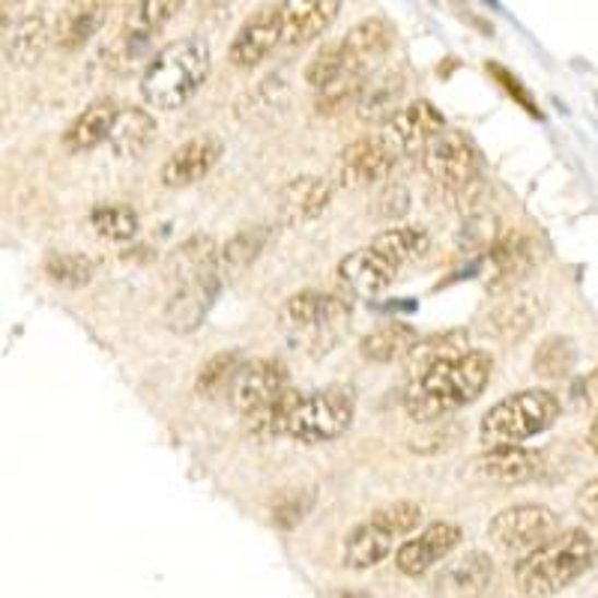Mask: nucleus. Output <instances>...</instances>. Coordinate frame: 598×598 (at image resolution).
Segmentation results:
<instances>
[{
    "label": "nucleus",
    "mask_w": 598,
    "mask_h": 598,
    "mask_svg": "<svg viewBox=\"0 0 598 598\" xmlns=\"http://www.w3.org/2000/svg\"><path fill=\"white\" fill-rule=\"evenodd\" d=\"M417 339V327H410L404 320H389L384 327L372 329L368 336H362L360 356L374 365H389V362L404 360Z\"/></svg>",
    "instance_id": "30"
},
{
    "label": "nucleus",
    "mask_w": 598,
    "mask_h": 598,
    "mask_svg": "<svg viewBox=\"0 0 598 598\" xmlns=\"http://www.w3.org/2000/svg\"><path fill=\"white\" fill-rule=\"evenodd\" d=\"M315 500L317 494L312 488H284L282 494H275L270 503L272 524L282 530H294L308 518V512L315 508Z\"/></svg>",
    "instance_id": "37"
},
{
    "label": "nucleus",
    "mask_w": 598,
    "mask_h": 598,
    "mask_svg": "<svg viewBox=\"0 0 598 598\" xmlns=\"http://www.w3.org/2000/svg\"><path fill=\"white\" fill-rule=\"evenodd\" d=\"M563 413V401L551 389H524L512 392L479 422V443L482 446H506V443H527L556 425Z\"/></svg>",
    "instance_id": "5"
},
{
    "label": "nucleus",
    "mask_w": 598,
    "mask_h": 598,
    "mask_svg": "<svg viewBox=\"0 0 598 598\" xmlns=\"http://www.w3.org/2000/svg\"><path fill=\"white\" fill-rule=\"evenodd\" d=\"M494 374V356L488 350H464L437 362L429 372L410 377L404 389V413L413 422H437L455 410L473 404L485 392Z\"/></svg>",
    "instance_id": "1"
},
{
    "label": "nucleus",
    "mask_w": 598,
    "mask_h": 598,
    "mask_svg": "<svg viewBox=\"0 0 598 598\" xmlns=\"http://www.w3.org/2000/svg\"><path fill=\"white\" fill-rule=\"evenodd\" d=\"M91 227L99 234L102 239H112V243H129L138 237V213L126 203H96L91 210Z\"/></svg>",
    "instance_id": "36"
},
{
    "label": "nucleus",
    "mask_w": 598,
    "mask_h": 598,
    "mask_svg": "<svg viewBox=\"0 0 598 598\" xmlns=\"http://www.w3.org/2000/svg\"><path fill=\"white\" fill-rule=\"evenodd\" d=\"M568 401L575 404V410H598V368L587 372L584 377H577L572 389H568Z\"/></svg>",
    "instance_id": "44"
},
{
    "label": "nucleus",
    "mask_w": 598,
    "mask_h": 598,
    "mask_svg": "<svg viewBox=\"0 0 598 598\" xmlns=\"http://www.w3.org/2000/svg\"><path fill=\"white\" fill-rule=\"evenodd\" d=\"M563 530V520L553 508L542 503H520V506L503 508L488 524V539L503 553H530L556 532Z\"/></svg>",
    "instance_id": "7"
},
{
    "label": "nucleus",
    "mask_w": 598,
    "mask_h": 598,
    "mask_svg": "<svg viewBox=\"0 0 598 598\" xmlns=\"http://www.w3.org/2000/svg\"><path fill=\"white\" fill-rule=\"evenodd\" d=\"M377 251H384L386 258L396 260L398 267L422 260L431 251V234L422 225H398L386 227L372 239Z\"/></svg>",
    "instance_id": "33"
},
{
    "label": "nucleus",
    "mask_w": 598,
    "mask_h": 598,
    "mask_svg": "<svg viewBox=\"0 0 598 598\" xmlns=\"http://www.w3.org/2000/svg\"><path fill=\"white\" fill-rule=\"evenodd\" d=\"M108 19V0H69L55 22V46L60 51H81L99 34Z\"/></svg>",
    "instance_id": "23"
},
{
    "label": "nucleus",
    "mask_w": 598,
    "mask_h": 598,
    "mask_svg": "<svg viewBox=\"0 0 598 598\" xmlns=\"http://www.w3.org/2000/svg\"><path fill=\"white\" fill-rule=\"evenodd\" d=\"M275 203H279V219L288 227L315 222L317 215L327 213V207L332 203V183L327 177H317V174H300L279 189Z\"/></svg>",
    "instance_id": "18"
},
{
    "label": "nucleus",
    "mask_w": 598,
    "mask_h": 598,
    "mask_svg": "<svg viewBox=\"0 0 598 598\" xmlns=\"http://www.w3.org/2000/svg\"><path fill=\"white\" fill-rule=\"evenodd\" d=\"M577 365L575 341L565 336H548V339L532 353V372L542 380H565L572 377Z\"/></svg>",
    "instance_id": "35"
},
{
    "label": "nucleus",
    "mask_w": 598,
    "mask_h": 598,
    "mask_svg": "<svg viewBox=\"0 0 598 598\" xmlns=\"http://www.w3.org/2000/svg\"><path fill=\"white\" fill-rule=\"evenodd\" d=\"M19 10H22V0H3V34L12 31V22H15Z\"/></svg>",
    "instance_id": "46"
},
{
    "label": "nucleus",
    "mask_w": 598,
    "mask_h": 598,
    "mask_svg": "<svg viewBox=\"0 0 598 598\" xmlns=\"http://www.w3.org/2000/svg\"><path fill=\"white\" fill-rule=\"evenodd\" d=\"M407 210H410V192L401 183H386L384 192L377 195V215L386 219V222H398L404 219Z\"/></svg>",
    "instance_id": "43"
},
{
    "label": "nucleus",
    "mask_w": 598,
    "mask_h": 598,
    "mask_svg": "<svg viewBox=\"0 0 598 598\" xmlns=\"http://www.w3.org/2000/svg\"><path fill=\"white\" fill-rule=\"evenodd\" d=\"M485 69H488V75L497 81L500 87H503V91H506L512 99L518 102L524 112L530 114V117H542L539 105H536V99H532V93L527 91V87H524V84H520V81L515 79V75H512L506 67H500V63H488Z\"/></svg>",
    "instance_id": "42"
},
{
    "label": "nucleus",
    "mask_w": 598,
    "mask_h": 598,
    "mask_svg": "<svg viewBox=\"0 0 598 598\" xmlns=\"http://www.w3.org/2000/svg\"><path fill=\"white\" fill-rule=\"evenodd\" d=\"M494 581V563L491 556L482 551H470L443 565V572L434 577V596H455V598H470L482 596Z\"/></svg>",
    "instance_id": "22"
},
{
    "label": "nucleus",
    "mask_w": 598,
    "mask_h": 598,
    "mask_svg": "<svg viewBox=\"0 0 598 598\" xmlns=\"http://www.w3.org/2000/svg\"><path fill=\"white\" fill-rule=\"evenodd\" d=\"M398 153L384 138H360L339 153L336 162V180L341 189H368L374 183L389 180L396 168Z\"/></svg>",
    "instance_id": "13"
},
{
    "label": "nucleus",
    "mask_w": 598,
    "mask_h": 598,
    "mask_svg": "<svg viewBox=\"0 0 598 598\" xmlns=\"http://www.w3.org/2000/svg\"><path fill=\"white\" fill-rule=\"evenodd\" d=\"M219 159H222V141L219 138H192V141L180 144V148L165 159V165H162V183L168 189H186V186L203 180L215 168Z\"/></svg>",
    "instance_id": "21"
},
{
    "label": "nucleus",
    "mask_w": 598,
    "mask_h": 598,
    "mask_svg": "<svg viewBox=\"0 0 598 598\" xmlns=\"http://www.w3.org/2000/svg\"><path fill=\"white\" fill-rule=\"evenodd\" d=\"M464 350H470V332L467 329H443V332L417 339V344L404 356L407 377H417V374L429 372L437 362L452 360V356H458Z\"/></svg>",
    "instance_id": "31"
},
{
    "label": "nucleus",
    "mask_w": 598,
    "mask_h": 598,
    "mask_svg": "<svg viewBox=\"0 0 598 598\" xmlns=\"http://www.w3.org/2000/svg\"><path fill=\"white\" fill-rule=\"evenodd\" d=\"M372 518L377 520L384 530H389L392 536H398V539H404V536H413V532L419 530V524H422V518H425V512H422L419 503L398 500V503H392V506L377 508Z\"/></svg>",
    "instance_id": "41"
},
{
    "label": "nucleus",
    "mask_w": 598,
    "mask_h": 598,
    "mask_svg": "<svg viewBox=\"0 0 598 598\" xmlns=\"http://www.w3.org/2000/svg\"><path fill=\"white\" fill-rule=\"evenodd\" d=\"M43 270L55 284L63 288H84L93 279V260L75 251H51L43 260Z\"/></svg>",
    "instance_id": "38"
},
{
    "label": "nucleus",
    "mask_w": 598,
    "mask_h": 598,
    "mask_svg": "<svg viewBox=\"0 0 598 598\" xmlns=\"http://www.w3.org/2000/svg\"><path fill=\"white\" fill-rule=\"evenodd\" d=\"M598 560V542L587 530H560L553 539L539 544L536 551L524 553L512 575L520 596H560L563 589L587 575V568Z\"/></svg>",
    "instance_id": "2"
},
{
    "label": "nucleus",
    "mask_w": 598,
    "mask_h": 598,
    "mask_svg": "<svg viewBox=\"0 0 598 598\" xmlns=\"http://www.w3.org/2000/svg\"><path fill=\"white\" fill-rule=\"evenodd\" d=\"M396 24L384 15H372L353 24L344 39H339L341 55H344V75H362V79L374 75L396 46Z\"/></svg>",
    "instance_id": "10"
},
{
    "label": "nucleus",
    "mask_w": 598,
    "mask_h": 598,
    "mask_svg": "<svg viewBox=\"0 0 598 598\" xmlns=\"http://www.w3.org/2000/svg\"><path fill=\"white\" fill-rule=\"evenodd\" d=\"M398 536H392L389 530H384L374 518L362 520L360 527H353L350 536L344 539V565L353 568V572H368L374 565H380L396 551Z\"/></svg>",
    "instance_id": "27"
},
{
    "label": "nucleus",
    "mask_w": 598,
    "mask_h": 598,
    "mask_svg": "<svg viewBox=\"0 0 598 598\" xmlns=\"http://www.w3.org/2000/svg\"><path fill=\"white\" fill-rule=\"evenodd\" d=\"M341 0H282V43L308 46L339 19Z\"/></svg>",
    "instance_id": "19"
},
{
    "label": "nucleus",
    "mask_w": 598,
    "mask_h": 598,
    "mask_svg": "<svg viewBox=\"0 0 598 598\" xmlns=\"http://www.w3.org/2000/svg\"><path fill=\"white\" fill-rule=\"evenodd\" d=\"M210 46L203 36H183L168 43L144 69L141 75V96L150 108L159 112H177L186 102L198 96L210 79Z\"/></svg>",
    "instance_id": "3"
},
{
    "label": "nucleus",
    "mask_w": 598,
    "mask_h": 598,
    "mask_svg": "<svg viewBox=\"0 0 598 598\" xmlns=\"http://www.w3.org/2000/svg\"><path fill=\"white\" fill-rule=\"evenodd\" d=\"M282 336L294 350L324 356L336 348L350 327V303L324 291H300L279 312Z\"/></svg>",
    "instance_id": "4"
},
{
    "label": "nucleus",
    "mask_w": 598,
    "mask_h": 598,
    "mask_svg": "<svg viewBox=\"0 0 598 598\" xmlns=\"http://www.w3.org/2000/svg\"><path fill=\"white\" fill-rule=\"evenodd\" d=\"M186 7V0H138L132 12L126 15V27L117 46L126 48V57H132L141 46L165 27V24Z\"/></svg>",
    "instance_id": "25"
},
{
    "label": "nucleus",
    "mask_w": 598,
    "mask_h": 598,
    "mask_svg": "<svg viewBox=\"0 0 598 598\" xmlns=\"http://www.w3.org/2000/svg\"><path fill=\"white\" fill-rule=\"evenodd\" d=\"M488 258V291L491 294H512L536 267V243L524 231L500 234L485 251Z\"/></svg>",
    "instance_id": "12"
},
{
    "label": "nucleus",
    "mask_w": 598,
    "mask_h": 598,
    "mask_svg": "<svg viewBox=\"0 0 598 598\" xmlns=\"http://www.w3.org/2000/svg\"><path fill=\"white\" fill-rule=\"evenodd\" d=\"M542 464V455L530 446L506 443V446H485V452L473 461V470L497 485H524L539 479Z\"/></svg>",
    "instance_id": "17"
},
{
    "label": "nucleus",
    "mask_w": 598,
    "mask_h": 598,
    "mask_svg": "<svg viewBox=\"0 0 598 598\" xmlns=\"http://www.w3.org/2000/svg\"><path fill=\"white\" fill-rule=\"evenodd\" d=\"M401 96H404L401 69H386V72L368 75L360 102H356V117L362 124H384L401 108Z\"/></svg>",
    "instance_id": "26"
},
{
    "label": "nucleus",
    "mask_w": 598,
    "mask_h": 598,
    "mask_svg": "<svg viewBox=\"0 0 598 598\" xmlns=\"http://www.w3.org/2000/svg\"><path fill=\"white\" fill-rule=\"evenodd\" d=\"M48 43H55V31L48 27V19L43 12H31L22 15L19 22L12 24V31H7V63L15 69L36 67L48 51Z\"/></svg>",
    "instance_id": "24"
},
{
    "label": "nucleus",
    "mask_w": 598,
    "mask_h": 598,
    "mask_svg": "<svg viewBox=\"0 0 598 598\" xmlns=\"http://www.w3.org/2000/svg\"><path fill=\"white\" fill-rule=\"evenodd\" d=\"M356 419L353 396L344 389H320V392H303L296 401L294 413L288 419L284 437H291L305 446H320L344 437Z\"/></svg>",
    "instance_id": "6"
},
{
    "label": "nucleus",
    "mask_w": 598,
    "mask_h": 598,
    "mask_svg": "<svg viewBox=\"0 0 598 598\" xmlns=\"http://www.w3.org/2000/svg\"><path fill=\"white\" fill-rule=\"evenodd\" d=\"M117 112H120L117 102H93L91 108H84V112L69 124L67 132H63V150H67V153H87V150H96L99 144H105L108 136H112Z\"/></svg>",
    "instance_id": "28"
},
{
    "label": "nucleus",
    "mask_w": 598,
    "mask_h": 598,
    "mask_svg": "<svg viewBox=\"0 0 598 598\" xmlns=\"http://www.w3.org/2000/svg\"><path fill=\"white\" fill-rule=\"evenodd\" d=\"M156 136V117L148 108H120L117 120L108 136V148L117 159H138L150 148V141Z\"/></svg>",
    "instance_id": "29"
},
{
    "label": "nucleus",
    "mask_w": 598,
    "mask_h": 598,
    "mask_svg": "<svg viewBox=\"0 0 598 598\" xmlns=\"http://www.w3.org/2000/svg\"><path fill=\"white\" fill-rule=\"evenodd\" d=\"M344 75V55H341V43H327L315 51V57L305 63L303 79L305 84H312L315 91L327 87L336 79Z\"/></svg>",
    "instance_id": "40"
},
{
    "label": "nucleus",
    "mask_w": 598,
    "mask_h": 598,
    "mask_svg": "<svg viewBox=\"0 0 598 598\" xmlns=\"http://www.w3.org/2000/svg\"><path fill=\"white\" fill-rule=\"evenodd\" d=\"M458 544H461V527L452 520H434L419 536L398 544L396 568L404 577L429 575L431 568L443 563Z\"/></svg>",
    "instance_id": "14"
},
{
    "label": "nucleus",
    "mask_w": 598,
    "mask_h": 598,
    "mask_svg": "<svg viewBox=\"0 0 598 598\" xmlns=\"http://www.w3.org/2000/svg\"><path fill=\"white\" fill-rule=\"evenodd\" d=\"M270 237L272 231L267 225L243 227V231H237V234L219 249V272H222V279L231 282V279H237V275H243V272L249 270L251 263L260 258V251L267 249Z\"/></svg>",
    "instance_id": "32"
},
{
    "label": "nucleus",
    "mask_w": 598,
    "mask_h": 598,
    "mask_svg": "<svg viewBox=\"0 0 598 598\" xmlns=\"http://www.w3.org/2000/svg\"><path fill=\"white\" fill-rule=\"evenodd\" d=\"M239 368H243V353L239 350H219L201 365L198 380H195V392L201 398L225 396L237 380Z\"/></svg>",
    "instance_id": "34"
},
{
    "label": "nucleus",
    "mask_w": 598,
    "mask_h": 598,
    "mask_svg": "<svg viewBox=\"0 0 598 598\" xmlns=\"http://www.w3.org/2000/svg\"><path fill=\"white\" fill-rule=\"evenodd\" d=\"M446 129L443 114L434 108V102L417 99L401 105L389 120L380 124V138L401 156H417L425 150L431 138Z\"/></svg>",
    "instance_id": "11"
},
{
    "label": "nucleus",
    "mask_w": 598,
    "mask_h": 598,
    "mask_svg": "<svg viewBox=\"0 0 598 598\" xmlns=\"http://www.w3.org/2000/svg\"><path fill=\"white\" fill-rule=\"evenodd\" d=\"M398 270L401 267L396 260H389L374 246L350 251L348 258L339 260V279L356 296H380L384 291H389L396 284Z\"/></svg>",
    "instance_id": "20"
},
{
    "label": "nucleus",
    "mask_w": 598,
    "mask_h": 598,
    "mask_svg": "<svg viewBox=\"0 0 598 598\" xmlns=\"http://www.w3.org/2000/svg\"><path fill=\"white\" fill-rule=\"evenodd\" d=\"M365 81L368 79H362V75H341V79H336L327 87H320L315 99L317 114L332 117V114H341L344 108H356Z\"/></svg>",
    "instance_id": "39"
},
{
    "label": "nucleus",
    "mask_w": 598,
    "mask_h": 598,
    "mask_svg": "<svg viewBox=\"0 0 598 598\" xmlns=\"http://www.w3.org/2000/svg\"><path fill=\"white\" fill-rule=\"evenodd\" d=\"M291 386V372L282 360L258 356V360L243 362L237 380L231 386V407L246 419L258 413L260 407L272 404Z\"/></svg>",
    "instance_id": "9"
},
{
    "label": "nucleus",
    "mask_w": 598,
    "mask_h": 598,
    "mask_svg": "<svg viewBox=\"0 0 598 598\" xmlns=\"http://www.w3.org/2000/svg\"><path fill=\"white\" fill-rule=\"evenodd\" d=\"M575 508L577 515L587 520V524L598 527V476H593L589 482L581 485V491H577L575 497Z\"/></svg>",
    "instance_id": "45"
},
{
    "label": "nucleus",
    "mask_w": 598,
    "mask_h": 598,
    "mask_svg": "<svg viewBox=\"0 0 598 598\" xmlns=\"http://www.w3.org/2000/svg\"><path fill=\"white\" fill-rule=\"evenodd\" d=\"M587 443H589V449H593L598 455V410H596V417H593V422H589Z\"/></svg>",
    "instance_id": "47"
},
{
    "label": "nucleus",
    "mask_w": 598,
    "mask_h": 598,
    "mask_svg": "<svg viewBox=\"0 0 598 598\" xmlns=\"http://www.w3.org/2000/svg\"><path fill=\"white\" fill-rule=\"evenodd\" d=\"M422 168L437 186L449 192H461L464 186L479 180L482 159L461 129H443L422 150Z\"/></svg>",
    "instance_id": "8"
},
{
    "label": "nucleus",
    "mask_w": 598,
    "mask_h": 598,
    "mask_svg": "<svg viewBox=\"0 0 598 598\" xmlns=\"http://www.w3.org/2000/svg\"><path fill=\"white\" fill-rule=\"evenodd\" d=\"M282 43V7H260L251 12L227 46V60L237 69H255Z\"/></svg>",
    "instance_id": "15"
},
{
    "label": "nucleus",
    "mask_w": 598,
    "mask_h": 598,
    "mask_svg": "<svg viewBox=\"0 0 598 598\" xmlns=\"http://www.w3.org/2000/svg\"><path fill=\"white\" fill-rule=\"evenodd\" d=\"M542 315V296L512 291L497 305H491V312L482 317V332L488 339L500 341V344H518L536 329Z\"/></svg>",
    "instance_id": "16"
}]
</instances>
